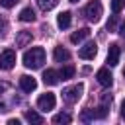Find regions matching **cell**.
<instances>
[{
  "label": "cell",
  "instance_id": "obj_4",
  "mask_svg": "<svg viewBox=\"0 0 125 125\" xmlns=\"http://www.w3.org/2000/svg\"><path fill=\"white\" fill-rule=\"evenodd\" d=\"M55 104H57V98H55V94H51V92L41 94V96L37 98V107H39L41 111H49V109H53Z\"/></svg>",
  "mask_w": 125,
  "mask_h": 125
},
{
  "label": "cell",
  "instance_id": "obj_26",
  "mask_svg": "<svg viewBox=\"0 0 125 125\" xmlns=\"http://www.w3.org/2000/svg\"><path fill=\"white\" fill-rule=\"evenodd\" d=\"M121 117H123V119H125V100H123V102H121Z\"/></svg>",
  "mask_w": 125,
  "mask_h": 125
},
{
  "label": "cell",
  "instance_id": "obj_10",
  "mask_svg": "<svg viewBox=\"0 0 125 125\" xmlns=\"http://www.w3.org/2000/svg\"><path fill=\"white\" fill-rule=\"evenodd\" d=\"M59 80H61L59 70H55V68H47V70L43 72V82H45V84L55 86V84H59Z\"/></svg>",
  "mask_w": 125,
  "mask_h": 125
},
{
  "label": "cell",
  "instance_id": "obj_21",
  "mask_svg": "<svg viewBox=\"0 0 125 125\" xmlns=\"http://www.w3.org/2000/svg\"><path fill=\"white\" fill-rule=\"evenodd\" d=\"M125 6V0H111V12L113 14H119Z\"/></svg>",
  "mask_w": 125,
  "mask_h": 125
},
{
  "label": "cell",
  "instance_id": "obj_16",
  "mask_svg": "<svg viewBox=\"0 0 125 125\" xmlns=\"http://www.w3.org/2000/svg\"><path fill=\"white\" fill-rule=\"evenodd\" d=\"M57 4H59V0H37V6H39L43 12H49V10H53Z\"/></svg>",
  "mask_w": 125,
  "mask_h": 125
},
{
  "label": "cell",
  "instance_id": "obj_23",
  "mask_svg": "<svg viewBox=\"0 0 125 125\" xmlns=\"http://www.w3.org/2000/svg\"><path fill=\"white\" fill-rule=\"evenodd\" d=\"M6 31H8V21L4 18H0V35H4Z\"/></svg>",
  "mask_w": 125,
  "mask_h": 125
},
{
  "label": "cell",
  "instance_id": "obj_14",
  "mask_svg": "<svg viewBox=\"0 0 125 125\" xmlns=\"http://www.w3.org/2000/svg\"><path fill=\"white\" fill-rule=\"evenodd\" d=\"M57 25H59L61 29H66V27L70 25V12H62V14H59V18H57Z\"/></svg>",
  "mask_w": 125,
  "mask_h": 125
},
{
  "label": "cell",
  "instance_id": "obj_13",
  "mask_svg": "<svg viewBox=\"0 0 125 125\" xmlns=\"http://www.w3.org/2000/svg\"><path fill=\"white\" fill-rule=\"evenodd\" d=\"M88 35H90V29H88V27H82V29H78V31H74V33L70 35V41H72V43H80V41H84Z\"/></svg>",
  "mask_w": 125,
  "mask_h": 125
},
{
  "label": "cell",
  "instance_id": "obj_9",
  "mask_svg": "<svg viewBox=\"0 0 125 125\" xmlns=\"http://www.w3.org/2000/svg\"><path fill=\"white\" fill-rule=\"evenodd\" d=\"M20 88H21L23 92H33V90L37 88V80H35L33 76L23 74V76H20Z\"/></svg>",
  "mask_w": 125,
  "mask_h": 125
},
{
  "label": "cell",
  "instance_id": "obj_22",
  "mask_svg": "<svg viewBox=\"0 0 125 125\" xmlns=\"http://www.w3.org/2000/svg\"><path fill=\"white\" fill-rule=\"evenodd\" d=\"M18 4V0H0V6L2 8H14Z\"/></svg>",
  "mask_w": 125,
  "mask_h": 125
},
{
  "label": "cell",
  "instance_id": "obj_6",
  "mask_svg": "<svg viewBox=\"0 0 125 125\" xmlns=\"http://www.w3.org/2000/svg\"><path fill=\"white\" fill-rule=\"evenodd\" d=\"M96 53H98V45H96L94 41H88L84 47H80V51H78V57H80V59H86V61H90V59H94V57H96Z\"/></svg>",
  "mask_w": 125,
  "mask_h": 125
},
{
  "label": "cell",
  "instance_id": "obj_2",
  "mask_svg": "<svg viewBox=\"0 0 125 125\" xmlns=\"http://www.w3.org/2000/svg\"><path fill=\"white\" fill-rule=\"evenodd\" d=\"M102 12H104V8H102V2L100 0H92L86 8H84V16H86V20L88 21H100V18H102Z\"/></svg>",
  "mask_w": 125,
  "mask_h": 125
},
{
  "label": "cell",
  "instance_id": "obj_20",
  "mask_svg": "<svg viewBox=\"0 0 125 125\" xmlns=\"http://www.w3.org/2000/svg\"><path fill=\"white\" fill-rule=\"evenodd\" d=\"M98 115H96V111L94 109H84L82 111V115H80V119L82 121H92V119H96Z\"/></svg>",
  "mask_w": 125,
  "mask_h": 125
},
{
  "label": "cell",
  "instance_id": "obj_8",
  "mask_svg": "<svg viewBox=\"0 0 125 125\" xmlns=\"http://www.w3.org/2000/svg\"><path fill=\"white\" fill-rule=\"evenodd\" d=\"M119 55H121V49L117 43H111L109 49H107V64L109 66H115L119 62Z\"/></svg>",
  "mask_w": 125,
  "mask_h": 125
},
{
  "label": "cell",
  "instance_id": "obj_18",
  "mask_svg": "<svg viewBox=\"0 0 125 125\" xmlns=\"http://www.w3.org/2000/svg\"><path fill=\"white\" fill-rule=\"evenodd\" d=\"M59 76H61L62 80L72 78V76H74V66H64V68H61V70H59Z\"/></svg>",
  "mask_w": 125,
  "mask_h": 125
},
{
  "label": "cell",
  "instance_id": "obj_28",
  "mask_svg": "<svg viewBox=\"0 0 125 125\" xmlns=\"http://www.w3.org/2000/svg\"><path fill=\"white\" fill-rule=\"evenodd\" d=\"M68 2H78V0H68Z\"/></svg>",
  "mask_w": 125,
  "mask_h": 125
},
{
  "label": "cell",
  "instance_id": "obj_15",
  "mask_svg": "<svg viewBox=\"0 0 125 125\" xmlns=\"http://www.w3.org/2000/svg\"><path fill=\"white\" fill-rule=\"evenodd\" d=\"M25 121L35 123V125H41V123H43V117H41L37 111H25Z\"/></svg>",
  "mask_w": 125,
  "mask_h": 125
},
{
  "label": "cell",
  "instance_id": "obj_19",
  "mask_svg": "<svg viewBox=\"0 0 125 125\" xmlns=\"http://www.w3.org/2000/svg\"><path fill=\"white\" fill-rule=\"evenodd\" d=\"M70 115L68 113H57L55 117H53V123H57V125H61V123H70Z\"/></svg>",
  "mask_w": 125,
  "mask_h": 125
},
{
  "label": "cell",
  "instance_id": "obj_29",
  "mask_svg": "<svg viewBox=\"0 0 125 125\" xmlns=\"http://www.w3.org/2000/svg\"><path fill=\"white\" fill-rule=\"evenodd\" d=\"M123 76H125V70H123Z\"/></svg>",
  "mask_w": 125,
  "mask_h": 125
},
{
  "label": "cell",
  "instance_id": "obj_12",
  "mask_svg": "<svg viewBox=\"0 0 125 125\" xmlns=\"http://www.w3.org/2000/svg\"><path fill=\"white\" fill-rule=\"evenodd\" d=\"M53 57H55V61L57 62H66L68 59H70V53L64 49V47H55V51H53Z\"/></svg>",
  "mask_w": 125,
  "mask_h": 125
},
{
  "label": "cell",
  "instance_id": "obj_1",
  "mask_svg": "<svg viewBox=\"0 0 125 125\" xmlns=\"http://www.w3.org/2000/svg\"><path fill=\"white\" fill-rule=\"evenodd\" d=\"M43 62H45V51H43V47H31L29 51L23 53V64L27 68H31V70L41 68Z\"/></svg>",
  "mask_w": 125,
  "mask_h": 125
},
{
  "label": "cell",
  "instance_id": "obj_11",
  "mask_svg": "<svg viewBox=\"0 0 125 125\" xmlns=\"http://www.w3.org/2000/svg\"><path fill=\"white\" fill-rule=\"evenodd\" d=\"M31 31H20L18 35H16V45L18 47H27L29 43H31Z\"/></svg>",
  "mask_w": 125,
  "mask_h": 125
},
{
  "label": "cell",
  "instance_id": "obj_7",
  "mask_svg": "<svg viewBox=\"0 0 125 125\" xmlns=\"http://www.w3.org/2000/svg\"><path fill=\"white\" fill-rule=\"evenodd\" d=\"M96 78H98L100 86H104V88H109V86L113 84V76H111V72H109L107 68H100V70L96 72Z\"/></svg>",
  "mask_w": 125,
  "mask_h": 125
},
{
  "label": "cell",
  "instance_id": "obj_3",
  "mask_svg": "<svg viewBox=\"0 0 125 125\" xmlns=\"http://www.w3.org/2000/svg\"><path fill=\"white\" fill-rule=\"evenodd\" d=\"M82 92H84V86H82V84L68 86V88H64V90H62V100H64L66 104H74V102H78V100H80Z\"/></svg>",
  "mask_w": 125,
  "mask_h": 125
},
{
  "label": "cell",
  "instance_id": "obj_25",
  "mask_svg": "<svg viewBox=\"0 0 125 125\" xmlns=\"http://www.w3.org/2000/svg\"><path fill=\"white\" fill-rule=\"evenodd\" d=\"M119 35H123V37H125V21L119 25Z\"/></svg>",
  "mask_w": 125,
  "mask_h": 125
},
{
  "label": "cell",
  "instance_id": "obj_17",
  "mask_svg": "<svg viewBox=\"0 0 125 125\" xmlns=\"http://www.w3.org/2000/svg\"><path fill=\"white\" fill-rule=\"evenodd\" d=\"M20 20H21V21H33V20H35V12H33L31 8H23V10L20 12Z\"/></svg>",
  "mask_w": 125,
  "mask_h": 125
},
{
  "label": "cell",
  "instance_id": "obj_24",
  "mask_svg": "<svg viewBox=\"0 0 125 125\" xmlns=\"http://www.w3.org/2000/svg\"><path fill=\"white\" fill-rule=\"evenodd\" d=\"M113 27H115V16H113V18L107 21V29H113Z\"/></svg>",
  "mask_w": 125,
  "mask_h": 125
},
{
  "label": "cell",
  "instance_id": "obj_5",
  "mask_svg": "<svg viewBox=\"0 0 125 125\" xmlns=\"http://www.w3.org/2000/svg\"><path fill=\"white\" fill-rule=\"evenodd\" d=\"M14 64H16V51H12V49L2 51L0 53V68L10 70V68H14Z\"/></svg>",
  "mask_w": 125,
  "mask_h": 125
},
{
  "label": "cell",
  "instance_id": "obj_27",
  "mask_svg": "<svg viewBox=\"0 0 125 125\" xmlns=\"http://www.w3.org/2000/svg\"><path fill=\"white\" fill-rule=\"evenodd\" d=\"M8 125H20L18 119H8Z\"/></svg>",
  "mask_w": 125,
  "mask_h": 125
}]
</instances>
